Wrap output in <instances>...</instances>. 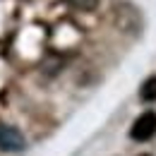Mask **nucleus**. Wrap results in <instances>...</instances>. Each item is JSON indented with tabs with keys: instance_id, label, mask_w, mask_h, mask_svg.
Wrapping results in <instances>:
<instances>
[{
	"instance_id": "obj_3",
	"label": "nucleus",
	"mask_w": 156,
	"mask_h": 156,
	"mask_svg": "<svg viewBox=\"0 0 156 156\" xmlns=\"http://www.w3.org/2000/svg\"><path fill=\"white\" fill-rule=\"evenodd\" d=\"M139 96H142V101H147V103L156 101V77H149L144 84H142V89H139Z\"/></svg>"
},
{
	"instance_id": "obj_4",
	"label": "nucleus",
	"mask_w": 156,
	"mask_h": 156,
	"mask_svg": "<svg viewBox=\"0 0 156 156\" xmlns=\"http://www.w3.org/2000/svg\"><path fill=\"white\" fill-rule=\"evenodd\" d=\"M72 7H77V10H94L98 5V0H67Z\"/></svg>"
},
{
	"instance_id": "obj_2",
	"label": "nucleus",
	"mask_w": 156,
	"mask_h": 156,
	"mask_svg": "<svg viewBox=\"0 0 156 156\" xmlns=\"http://www.w3.org/2000/svg\"><path fill=\"white\" fill-rule=\"evenodd\" d=\"M24 137L17 127H12V125H5V122H0V149L2 151H22L24 149Z\"/></svg>"
},
{
	"instance_id": "obj_1",
	"label": "nucleus",
	"mask_w": 156,
	"mask_h": 156,
	"mask_svg": "<svg viewBox=\"0 0 156 156\" xmlns=\"http://www.w3.org/2000/svg\"><path fill=\"white\" fill-rule=\"evenodd\" d=\"M154 135H156V113L154 111H147V113H142V115L132 122L130 137H132L135 142H147V139H151Z\"/></svg>"
}]
</instances>
